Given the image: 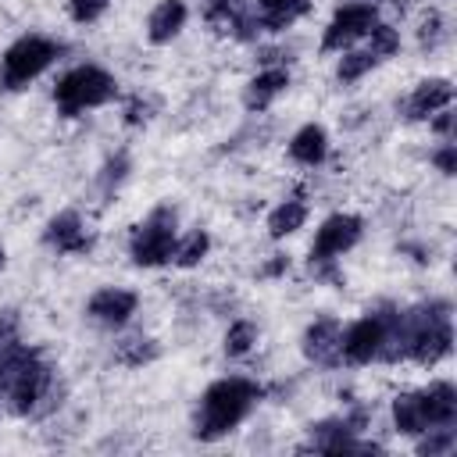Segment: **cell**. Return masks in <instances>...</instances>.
Segmentation results:
<instances>
[{
    "label": "cell",
    "instance_id": "277c9868",
    "mask_svg": "<svg viewBox=\"0 0 457 457\" xmlns=\"http://www.w3.org/2000/svg\"><path fill=\"white\" fill-rule=\"evenodd\" d=\"M64 54V46L50 36H39V32H29L21 39H14L4 57H0V89L4 93H18L25 89L29 82H36L57 57Z\"/></svg>",
    "mask_w": 457,
    "mask_h": 457
},
{
    "label": "cell",
    "instance_id": "4fadbf2b",
    "mask_svg": "<svg viewBox=\"0 0 457 457\" xmlns=\"http://www.w3.org/2000/svg\"><path fill=\"white\" fill-rule=\"evenodd\" d=\"M450 100H453L450 79H425V82H418V86L400 100V118H403V121H428L436 111L450 107Z\"/></svg>",
    "mask_w": 457,
    "mask_h": 457
},
{
    "label": "cell",
    "instance_id": "7a4b0ae2",
    "mask_svg": "<svg viewBox=\"0 0 457 457\" xmlns=\"http://www.w3.org/2000/svg\"><path fill=\"white\" fill-rule=\"evenodd\" d=\"M61 403L57 371L43 361V353L21 339L0 350V411L39 418Z\"/></svg>",
    "mask_w": 457,
    "mask_h": 457
},
{
    "label": "cell",
    "instance_id": "8992f818",
    "mask_svg": "<svg viewBox=\"0 0 457 457\" xmlns=\"http://www.w3.org/2000/svg\"><path fill=\"white\" fill-rule=\"evenodd\" d=\"M175 239H179V211L171 204H161L136 225L129 239V257L139 268H161L171 261Z\"/></svg>",
    "mask_w": 457,
    "mask_h": 457
},
{
    "label": "cell",
    "instance_id": "4316f807",
    "mask_svg": "<svg viewBox=\"0 0 457 457\" xmlns=\"http://www.w3.org/2000/svg\"><path fill=\"white\" fill-rule=\"evenodd\" d=\"M364 50H371L378 61H386V57H393V54L400 50V32H396L393 25L375 21L371 32H368V46H364Z\"/></svg>",
    "mask_w": 457,
    "mask_h": 457
},
{
    "label": "cell",
    "instance_id": "5b68a950",
    "mask_svg": "<svg viewBox=\"0 0 457 457\" xmlns=\"http://www.w3.org/2000/svg\"><path fill=\"white\" fill-rule=\"evenodd\" d=\"M118 93V82L107 68L100 64H79L71 71H64L54 86V104L64 118H75L82 111H93V107H104L111 96Z\"/></svg>",
    "mask_w": 457,
    "mask_h": 457
},
{
    "label": "cell",
    "instance_id": "9c48e42d",
    "mask_svg": "<svg viewBox=\"0 0 457 457\" xmlns=\"http://www.w3.org/2000/svg\"><path fill=\"white\" fill-rule=\"evenodd\" d=\"M364 232V221L357 214H332L321 221V228L314 232L311 243V261L307 264H336L350 246H357Z\"/></svg>",
    "mask_w": 457,
    "mask_h": 457
},
{
    "label": "cell",
    "instance_id": "603a6c76",
    "mask_svg": "<svg viewBox=\"0 0 457 457\" xmlns=\"http://www.w3.org/2000/svg\"><path fill=\"white\" fill-rule=\"evenodd\" d=\"M129 168H132V161H129L125 150L114 154V157H107L104 168H100V175H96V189H100V196H114L118 186L129 179Z\"/></svg>",
    "mask_w": 457,
    "mask_h": 457
},
{
    "label": "cell",
    "instance_id": "7402d4cb",
    "mask_svg": "<svg viewBox=\"0 0 457 457\" xmlns=\"http://www.w3.org/2000/svg\"><path fill=\"white\" fill-rule=\"evenodd\" d=\"M375 64H378V57H375L371 50H346V54L339 57V64H336V79H339L343 86H350V82L364 79Z\"/></svg>",
    "mask_w": 457,
    "mask_h": 457
},
{
    "label": "cell",
    "instance_id": "9a60e30c",
    "mask_svg": "<svg viewBox=\"0 0 457 457\" xmlns=\"http://www.w3.org/2000/svg\"><path fill=\"white\" fill-rule=\"evenodd\" d=\"M207 21L221 25L236 39H257L253 25V0H207Z\"/></svg>",
    "mask_w": 457,
    "mask_h": 457
},
{
    "label": "cell",
    "instance_id": "d6986e66",
    "mask_svg": "<svg viewBox=\"0 0 457 457\" xmlns=\"http://www.w3.org/2000/svg\"><path fill=\"white\" fill-rule=\"evenodd\" d=\"M325 154H328V132H325L321 125H314V121L303 125V129L289 139V157H293L296 164H303V168L321 164Z\"/></svg>",
    "mask_w": 457,
    "mask_h": 457
},
{
    "label": "cell",
    "instance_id": "484cf974",
    "mask_svg": "<svg viewBox=\"0 0 457 457\" xmlns=\"http://www.w3.org/2000/svg\"><path fill=\"white\" fill-rule=\"evenodd\" d=\"M253 343H257V325L246 321V318H239L225 332V357H243V353L253 350Z\"/></svg>",
    "mask_w": 457,
    "mask_h": 457
},
{
    "label": "cell",
    "instance_id": "5bb4252c",
    "mask_svg": "<svg viewBox=\"0 0 457 457\" xmlns=\"http://www.w3.org/2000/svg\"><path fill=\"white\" fill-rule=\"evenodd\" d=\"M339 332H343L339 318H332V314L314 318L303 332V357L318 368H336L339 364Z\"/></svg>",
    "mask_w": 457,
    "mask_h": 457
},
{
    "label": "cell",
    "instance_id": "52a82bcc",
    "mask_svg": "<svg viewBox=\"0 0 457 457\" xmlns=\"http://www.w3.org/2000/svg\"><path fill=\"white\" fill-rule=\"evenodd\" d=\"M364 425H368V407H353L343 418H325V421L311 425L303 450H318V453H382L378 443L361 439Z\"/></svg>",
    "mask_w": 457,
    "mask_h": 457
},
{
    "label": "cell",
    "instance_id": "6da1fadb",
    "mask_svg": "<svg viewBox=\"0 0 457 457\" xmlns=\"http://www.w3.org/2000/svg\"><path fill=\"white\" fill-rule=\"evenodd\" d=\"M453 350V318L446 300H428L418 307H393L389 332L382 357L386 364L396 361H418V364H439Z\"/></svg>",
    "mask_w": 457,
    "mask_h": 457
},
{
    "label": "cell",
    "instance_id": "83f0119b",
    "mask_svg": "<svg viewBox=\"0 0 457 457\" xmlns=\"http://www.w3.org/2000/svg\"><path fill=\"white\" fill-rule=\"evenodd\" d=\"M107 7H111V0H68V14L79 25H93Z\"/></svg>",
    "mask_w": 457,
    "mask_h": 457
},
{
    "label": "cell",
    "instance_id": "d4e9b609",
    "mask_svg": "<svg viewBox=\"0 0 457 457\" xmlns=\"http://www.w3.org/2000/svg\"><path fill=\"white\" fill-rule=\"evenodd\" d=\"M457 446V425H439V428H428L421 432L418 439V453L421 457H443Z\"/></svg>",
    "mask_w": 457,
    "mask_h": 457
},
{
    "label": "cell",
    "instance_id": "ffe728a7",
    "mask_svg": "<svg viewBox=\"0 0 457 457\" xmlns=\"http://www.w3.org/2000/svg\"><path fill=\"white\" fill-rule=\"evenodd\" d=\"M307 221V204L303 200H282L271 214H268V236L271 239H286L293 236L296 228H303Z\"/></svg>",
    "mask_w": 457,
    "mask_h": 457
},
{
    "label": "cell",
    "instance_id": "1f68e13d",
    "mask_svg": "<svg viewBox=\"0 0 457 457\" xmlns=\"http://www.w3.org/2000/svg\"><path fill=\"white\" fill-rule=\"evenodd\" d=\"M286 268H289V257H282V253H275V261H268V264L261 268V275H264V278H275V275H282Z\"/></svg>",
    "mask_w": 457,
    "mask_h": 457
},
{
    "label": "cell",
    "instance_id": "4dcf8cb0",
    "mask_svg": "<svg viewBox=\"0 0 457 457\" xmlns=\"http://www.w3.org/2000/svg\"><path fill=\"white\" fill-rule=\"evenodd\" d=\"M432 129H436L443 139H453V111H450V107L436 111V114H432Z\"/></svg>",
    "mask_w": 457,
    "mask_h": 457
},
{
    "label": "cell",
    "instance_id": "7c38bea8",
    "mask_svg": "<svg viewBox=\"0 0 457 457\" xmlns=\"http://www.w3.org/2000/svg\"><path fill=\"white\" fill-rule=\"evenodd\" d=\"M139 307V296L132 289H121V286H104L89 296L86 303V314L89 321H96L100 328H121Z\"/></svg>",
    "mask_w": 457,
    "mask_h": 457
},
{
    "label": "cell",
    "instance_id": "d6a6232c",
    "mask_svg": "<svg viewBox=\"0 0 457 457\" xmlns=\"http://www.w3.org/2000/svg\"><path fill=\"white\" fill-rule=\"evenodd\" d=\"M0 268H4V246H0Z\"/></svg>",
    "mask_w": 457,
    "mask_h": 457
},
{
    "label": "cell",
    "instance_id": "f1b7e54d",
    "mask_svg": "<svg viewBox=\"0 0 457 457\" xmlns=\"http://www.w3.org/2000/svg\"><path fill=\"white\" fill-rule=\"evenodd\" d=\"M418 39H421V46H425V50H436V46H439V39H443V18H439L436 11H432L425 21H421Z\"/></svg>",
    "mask_w": 457,
    "mask_h": 457
},
{
    "label": "cell",
    "instance_id": "44dd1931",
    "mask_svg": "<svg viewBox=\"0 0 457 457\" xmlns=\"http://www.w3.org/2000/svg\"><path fill=\"white\" fill-rule=\"evenodd\" d=\"M207 250H211V236H207L204 228H193L189 236L175 239L171 264H179V268H193V264H200V261L207 257Z\"/></svg>",
    "mask_w": 457,
    "mask_h": 457
},
{
    "label": "cell",
    "instance_id": "ba28073f",
    "mask_svg": "<svg viewBox=\"0 0 457 457\" xmlns=\"http://www.w3.org/2000/svg\"><path fill=\"white\" fill-rule=\"evenodd\" d=\"M389 318H393V307L386 303V307H375L364 318L350 321L339 332V364H371V361H378L382 346H386Z\"/></svg>",
    "mask_w": 457,
    "mask_h": 457
},
{
    "label": "cell",
    "instance_id": "3957f363",
    "mask_svg": "<svg viewBox=\"0 0 457 457\" xmlns=\"http://www.w3.org/2000/svg\"><path fill=\"white\" fill-rule=\"evenodd\" d=\"M261 400V386L243 378V375H228V378H218L204 389L200 403H196V414H193V436L204 439V443H214L221 436H228L250 411L253 403Z\"/></svg>",
    "mask_w": 457,
    "mask_h": 457
},
{
    "label": "cell",
    "instance_id": "30bf717a",
    "mask_svg": "<svg viewBox=\"0 0 457 457\" xmlns=\"http://www.w3.org/2000/svg\"><path fill=\"white\" fill-rule=\"evenodd\" d=\"M378 21V11H375V4H364V0H357V4H343L336 14H332V21L325 25V36H321V50H346V46H353L357 39H364L368 32H371V25Z\"/></svg>",
    "mask_w": 457,
    "mask_h": 457
},
{
    "label": "cell",
    "instance_id": "2e32d148",
    "mask_svg": "<svg viewBox=\"0 0 457 457\" xmlns=\"http://www.w3.org/2000/svg\"><path fill=\"white\" fill-rule=\"evenodd\" d=\"M286 86H289V71L282 68V64H268V68H261L250 82H246V89H243V107L246 111H268L271 107V100L278 96V93H286Z\"/></svg>",
    "mask_w": 457,
    "mask_h": 457
},
{
    "label": "cell",
    "instance_id": "e0dca14e",
    "mask_svg": "<svg viewBox=\"0 0 457 457\" xmlns=\"http://www.w3.org/2000/svg\"><path fill=\"white\" fill-rule=\"evenodd\" d=\"M311 11V0H257L253 4V25L261 32H282L293 21H300Z\"/></svg>",
    "mask_w": 457,
    "mask_h": 457
},
{
    "label": "cell",
    "instance_id": "8fae6325",
    "mask_svg": "<svg viewBox=\"0 0 457 457\" xmlns=\"http://www.w3.org/2000/svg\"><path fill=\"white\" fill-rule=\"evenodd\" d=\"M43 243L61 253V257H79V253H89L93 250V236L86 232V221L79 218V211H61L46 221L43 228Z\"/></svg>",
    "mask_w": 457,
    "mask_h": 457
},
{
    "label": "cell",
    "instance_id": "ac0fdd59",
    "mask_svg": "<svg viewBox=\"0 0 457 457\" xmlns=\"http://www.w3.org/2000/svg\"><path fill=\"white\" fill-rule=\"evenodd\" d=\"M186 18H189V11H186L182 0H157V7H154L150 18H146V39L157 43V46H161V43H171V39L182 32Z\"/></svg>",
    "mask_w": 457,
    "mask_h": 457
},
{
    "label": "cell",
    "instance_id": "f546056e",
    "mask_svg": "<svg viewBox=\"0 0 457 457\" xmlns=\"http://www.w3.org/2000/svg\"><path fill=\"white\" fill-rule=\"evenodd\" d=\"M432 164H436L443 175H453V171H457V143H453V139H443V146L432 150Z\"/></svg>",
    "mask_w": 457,
    "mask_h": 457
},
{
    "label": "cell",
    "instance_id": "cb8c5ba5",
    "mask_svg": "<svg viewBox=\"0 0 457 457\" xmlns=\"http://www.w3.org/2000/svg\"><path fill=\"white\" fill-rule=\"evenodd\" d=\"M154 357H157V343H154V339H143V336L125 339V343L114 346V361L125 364V368H139V364H146V361H154Z\"/></svg>",
    "mask_w": 457,
    "mask_h": 457
}]
</instances>
